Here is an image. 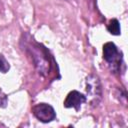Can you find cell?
Wrapping results in <instances>:
<instances>
[{"label":"cell","instance_id":"obj_1","mask_svg":"<svg viewBox=\"0 0 128 128\" xmlns=\"http://www.w3.org/2000/svg\"><path fill=\"white\" fill-rule=\"evenodd\" d=\"M21 42L24 43L23 49H25V51L31 55L34 66L37 69L38 73L42 76H48L52 68V58L49 55L48 50L42 44L37 43L28 34H25L24 39H22Z\"/></svg>","mask_w":128,"mask_h":128},{"label":"cell","instance_id":"obj_2","mask_svg":"<svg viewBox=\"0 0 128 128\" xmlns=\"http://www.w3.org/2000/svg\"><path fill=\"white\" fill-rule=\"evenodd\" d=\"M103 58L111 66L113 71H119L123 64L122 56L113 42H107L103 45Z\"/></svg>","mask_w":128,"mask_h":128},{"label":"cell","instance_id":"obj_3","mask_svg":"<svg viewBox=\"0 0 128 128\" xmlns=\"http://www.w3.org/2000/svg\"><path fill=\"white\" fill-rule=\"evenodd\" d=\"M86 93L92 106H97L102 98V89L99 78L96 75H89L86 78Z\"/></svg>","mask_w":128,"mask_h":128},{"label":"cell","instance_id":"obj_4","mask_svg":"<svg viewBox=\"0 0 128 128\" xmlns=\"http://www.w3.org/2000/svg\"><path fill=\"white\" fill-rule=\"evenodd\" d=\"M34 116L43 123H48L56 118V112L54 108L47 103H38L32 108Z\"/></svg>","mask_w":128,"mask_h":128},{"label":"cell","instance_id":"obj_5","mask_svg":"<svg viewBox=\"0 0 128 128\" xmlns=\"http://www.w3.org/2000/svg\"><path fill=\"white\" fill-rule=\"evenodd\" d=\"M86 100H87V97L84 94L76 90H73V91H70L66 96V99L64 101V107L74 108L75 110L78 111L81 108V105L86 102Z\"/></svg>","mask_w":128,"mask_h":128},{"label":"cell","instance_id":"obj_6","mask_svg":"<svg viewBox=\"0 0 128 128\" xmlns=\"http://www.w3.org/2000/svg\"><path fill=\"white\" fill-rule=\"evenodd\" d=\"M107 30L109 31L110 34L112 35H120L121 29H120V24L117 19H111L107 25Z\"/></svg>","mask_w":128,"mask_h":128},{"label":"cell","instance_id":"obj_7","mask_svg":"<svg viewBox=\"0 0 128 128\" xmlns=\"http://www.w3.org/2000/svg\"><path fill=\"white\" fill-rule=\"evenodd\" d=\"M9 69H10V65H9L8 61L2 54H0V71L2 73H6V72H8Z\"/></svg>","mask_w":128,"mask_h":128},{"label":"cell","instance_id":"obj_8","mask_svg":"<svg viewBox=\"0 0 128 128\" xmlns=\"http://www.w3.org/2000/svg\"><path fill=\"white\" fill-rule=\"evenodd\" d=\"M8 104V98L7 95L0 89V107L1 108H5Z\"/></svg>","mask_w":128,"mask_h":128}]
</instances>
